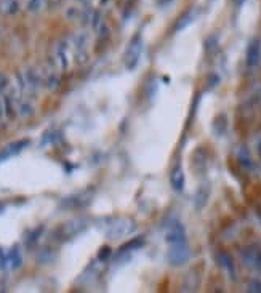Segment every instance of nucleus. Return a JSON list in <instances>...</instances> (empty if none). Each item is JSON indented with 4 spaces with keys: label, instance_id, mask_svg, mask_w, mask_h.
<instances>
[{
    "label": "nucleus",
    "instance_id": "f8f14e48",
    "mask_svg": "<svg viewBox=\"0 0 261 293\" xmlns=\"http://www.w3.org/2000/svg\"><path fill=\"white\" fill-rule=\"evenodd\" d=\"M237 159H239V163L245 170H253L255 168V162H253V159L250 156V152H248V149L240 148L239 154H237Z\"/></svg>",
    "mask_w": 261,
    "mask_h": 293
},
{
    "label": "nucleus",
    "instance_id": "9b49d317",
    "mask_svg": "<svg viewBox=\"0 0 261 293\" xmlns=\"http://www.w3.org/2000/svg\"><path fill=\"white\" fill-rule=\"evenodd\" d=\"M20 10L18 0H0V13L3 15H15Z\"/></svg>",
    "mask_w": 261,
    "mask_h": 293
},
{
    "label": "nucleus",
    "instance_id": "9d476101",
    "mask_svg": "<svg viewBox=\"0 0 261 293\" xmlns=\"http://www.w3.org/2000/svg\"><path fill=\"white\" fill-rule=\"evenodd\" d=\"M27 144H29L27 139H21V141H16V143L8 144L3 151H0V162L5 160V159L11 157V156L18 154V152L23 151V149H24V146H27Z\"/></svg>",
    "mask_w": 261,
    "mask_h": 293
},
{
    "label": "nucleus",
    "instance_id": "c756f323",
    "mask_svg": "<svg viewBox=\"0 0 261 293\" xmlns=\"http://www.w3.org/2000/svg\"><path fill=\"white\" fill-rule=\"evenodd\" d=\"M42 231H44V228H39V229H35V231H34V233H32V237L27 240L29 245H32V243H35V242L39 240V234L42 233Z\"/></svg>",
    "mask_w": 261,
    "mask_h": 293
},
{
    "label": "nucleus",
    "instance_id": "6ab92c4d",
    "mask_svg": "<svg viewBox=\"0 0 261 293\" xmlns=\"http://www.w3.org/2000/svg\"><path fill=\"white\" fill-rule=\"evenodd\" d=\"M45 3H47L45 0H27L26 10L29 13H39V11L45 8Z\"/></svg>",
    "mask_w": 261,
    "mask_h": 293
},
{
    "label": "nucleus",
    "instance_id": "a878e982",
    "mask_svg": "<svg viewBox=\"0 0 261 293\" xmlns=\"http://www.w3.org/2000/svg\"><path fill=\"white\" fill-rule=\"evenodd\" d=\"M47 87L50 88L52 91H53V90H56V88L59 87V77H56V76H52V77L47 80Z\"/></svg>",
    "mask_w": 261,
    "mask_h": 293
},
{
    "label": "nucleus",
    "instance_id": "7c9ffc66",
    "mask_svg": "<svg viewBox=\"0 0 261 293\" xmlns=\"http://www.w3.org/2000/svg\"><path fill=\"white\" fill-rule=\"evenodd\" d=\"M172 2H173V0H157V5L162 8V7H167V5H170Z\"/></svg>",
    "mask_w": 261,
    "mask_h": 293
},
{
    "label": "nucleus",
    "instance_id": "72a5a7b5",
    "mask_svg": "<svg viewBox=\"0 0 261 293\" xmlns=\"http://www.w3.org/2000/svg\"><path fill=\"white\" fill-rule=\"evenodd\" d=\"M244 2H245V0H237V7H240V5L244 3Z\"/></svg>",
    "mask_w": 261,
    "mask_h": 293
},
{
    "label": "nucleus",
    "instance_id": "aec40b11",
    "mask_svg": "<svg viewBox=\"0 0 261 293\" xmlns=\"http://www.w3.org/2000/svg\"><path fill=\"white\" fill-rule=\"evenodd\" d=\"M56 56H58L59 63H61V68L63 69L68 68V54H66V44H64V42L58 44V47H56Z\"/></svg>",
    "mask_w": 261,
    "mask_h": 293
},
{
    "label": "nucleus",
    "instance_id": "412c9836",
    "mask_svg": "<svg viewBox=\"0 0 261 293\" xmlns=\"http://www.w3.org/2000/svg\"><path fill=\"white\" fill-rule=\"evenodd\" d=\"M18 112L21 114V117H31L34 114V106L31 103H21V105L18 106Z\"/></svg>",
    "mask_w": 261,
    "mask_h": 293
},
{
    "label": "nucleus",
    "instance_id": "b1692460",
    "mask_svg": "<svg viewBox=\"0 0 261 293\" xmlns=\"http://www.w3.org/2000/svg\"><path fill=\"white\" fill-rule=\"evenodd\" d=\"M88 61V54L85 50H76V63L77 64H85Z\"/></svg>",
    "mask_w": 261,
    "mask_h": 293
},
{
    "label": "nucleus",
    "instance_id": "ddd939ff",
    "mask_svg": "<svg viewBox=\"0 0 261 293\" xmlns=\"http://www.w3.org/2000/svg\"><path fill=\"white\" fill-rule=\"evenodd\" d=\"M196 18H197V10H191V11H187V13L184 16H181L180 18V21L177 24V30L180 32V30H183L186 29L189 24H192L194 21H196Z\"/></svg>",
    "mask_w": 261,
    "mask_h": 293
},
{
    "label": "nucleus",
    "instance_id": "dca6fc26",
    "mask_svg": "<svg viewBox=\"0 0 261 293\" xmlns=\"http://www.w3.org/2000/svg\"><path fill=\"white\" fill-rule=\"evenodd\" d=\"M226 128H228V119H226V115L224 114H220V115H216V119L213 122V130L218 136H223L224 135V132H226Z\"/></svg>",
    "mask_w": 261,
    "mask_h": 293
},
{
    "label": "nucleus",
    "instance_id": "2f4dec72",
    "mask_svg": "<svg viewBox=\"0 0 261 293\" xmlns=\"http://www.w3.org/2000/svg\"><path fill=\"white\" fill-rule=\"evenodd\" d=\"M257 154L261 159V136L258 138V141H257Z\"/></svg>",
    "mask_w": 261,
    "mask_h": 293
},
{
    "label": "nucleus",
    "instance_id": "4468645a",
    "mask_svg": "<svg viewBox=\"0 0 261 293\" xmlns=\"http://www.w3.org/2000/svg\"><path fill=\"white\" fill-rule=\"evenodd\" d=\"M88 40H90L88 32L80 30V32H77L74 37H72V44H74L76 50H85V47L88 45Z\"/></svg>",
    "mask_w": 261,
    "mask_h": 293
},
{
    "label": "nucleus",
    "instance_id": "20e7f679",
    "mask_svg": "<svg viewBox=\"0 0 261 293\" xmlns=\"http://www.w3.org/2000/svg\"><path fill=\"white\" fill-rule=\"evenodd\" d=\"M260 63H261V39L253 37L248 42V47L245 52V64L248 69L253 71L258 68Z\"/></svg>",
    "mask_w": 261,
    "mask_h": 293
},
{
    "label": "nucleus",
    "instance_id": "f03ea898",
    "mask_svg": "<svg viewBox=\"0 0 261 293\" xmlns=\"http://www.w3.org/2000/svg\"><path fill=\"white\" fill-rule=\"evenodd\" d=\"M144 50V40L141 34H136L135 37L130 40L129 47H127L125 54H124V66L129 71H135L139 64V59L143 56Z\"/></svg>",
    "mask_w": 261,
    "mask_h": 293
},
{
    "label": "nucleus",
    "instance_id": "cd10ccee",
    "mask_svg": "<svg viewBox=\"0 0 261 293\" xmlns=\"http://www.w3.org/2000/svg\"><path fill=\"white\" fill-rule=\"evenodd\" d=\"M10 263L8 261V253L5 255V252L2 248H0V269H5V267H7V265Z\"/></svg>",
    "mask_w": 261,
    "mask_h": 293
},
{
    "label": "nucleus",
    "instance_id": "a211bd4d",
    "mask_svg": "<svg viewBox=\"0 0 261 293\" xmlns=\"http://www.w3.org/2000/svg\"><path fill=\"white\" fill-rule=\"evenodd\" d=\"M144 239L143 237H135L130 242H127L125 245L120 247V253H127V252H133V250H138L139 247H143Z\"/></svg>",
    "mask_w": 261,
    "mask_h": 293
},
{
    "label": "nucleus",
    "instance_id": "473e14b6",
    "mask_svg": "<svg viewBox=\"0 0 261 293\" xmlns=\"http://www.w3.org/2000/svg\"><path fill=\"white\" fill-rule=\"evenodd\" d=\"M3 114H5V105H3V101L0 100V119L3 117Z\"/></svg>",
    "mask_w": 261,
    "mask_h": 293
},
{
    "label": "nucleus",
    "instance_id": "1a4fd4ad",
    "mask_svg": "<svg viewBox=\"0 0 261 293\" xmlns=\"http://www.w3.org/2000/svg\"><path fill=\"white\" fill-rule=\"evenodd\" d=\"M210 197V186L209 185H200L196 191V195H194V205H196L197 210H202L209 202Z\"/></svg>",
    "mask_w": 261,
    "mask_h": 293
},
{
    "label": "nucleus",
    "instance_id": "c85d7f7f",
    "mask_svg": "<svg viewBox=\"0 0 261 293\" xmlns=\"http://www.w3.org/2000/svg\"><path fill=\"white\" fill-rule=\"evenodd\" d=\"M7 87H8V77L3 72H0V91H3Z\"/></svg>",
    "mask_w": 261,
    "mask_h": 293
},
{
    "label": "nucleus",
    "instance_id": "39448f33",
    "mask_svg": "<svg viewBox=\"0 0 261 293\" xmlns=\"http://www.w3.org/2000/svg\"><path fill=\"white\" fill-rule=\"evenodd\" d=\"M240 258L244 261V265L247 267H250L253 271L261 272V248L257 245H248L245 248H242Z\"/></svg>",
    "mask_w": 261,
    "mask_h": 293
},
{
    "label": "nucleus",
    "instance_id": "7ed1b4c3",
    "mask_svg": "<svg viewBox=\"0 0 261 293\" xmlns=\"http://www.w3.org/2000/svg\"><path fill=\"white\" fill-rule=\"evenodd\" d=\"M191 258V250L187 243H177V245H170V250L167 253V261L172 266H184Z\"/></svg>",
    "mask_w": 261,
    "mask_h": 293
},
{
    "label": "nucleus",
    "instance_id": "4be33fe9",
    "mask_svg": "<svg viewBox=\"0 0 261 293\" xmlns=\"http://www.w3.org/2000/svg\"><path fill=\"white\" fill-rule=\"evenodd\" d=\"M3 105H5V114H7L10 119H13V117H15L13 101H11V98H10L8 95H5V98H3Z\"/></svg>",
    "mask_w": 261,
    "mask_h": 293
},
{
    "label": "nucleus",
    "instance_id": "423d86ee",
    "mask_svg": "<svg viewBox=\"0 0 261 293\" xmlns=\"http://www.w3.org/2000/svg\"><path fill=\"white\" fill-rule=\"evenodd\" d=\"M165 240L170 245H177V243H186V228L183 223L173 221L167 228L165 233Z\"/></svg>",
    "mask_w": 261,
    "mask_h": 293
},
{
    "label": "nucleus",
    "instance_id": "2eb2a0df",
    "mask_svg": "<svg viewBox=\"0 0 261 293\" xmlns=\"http://www.w3.org/2000/svg\"><path fill=\"white\" fill-rule=\"evenodd\" d=\"M8 261L11 263V267H13V269L21 267V265H23V256H21V250H20V247H18V245H15L8 252Z\"/></svg>",
    "mask_w": 261,
    "mask_h": 293
},
{
    "label": "nucleus",
    "instance_id": "f3484780",
    "mask_svg": "<svg viewBox=\"0 0 261 293\" xmlns=\"http://www.w3.org/2000/svg\"><path fill=\"white\" fill-rule=\"evenodd\" d=\"M26 85L31 90H37L40 87V77L34 69H29L26 72Z\"/></svg>",
    "mask_w": 261,
    "mask_h": 293
},
{
    "label": "nucleus",
    "instance_id": "0eeeda50",
    "mask_svg": "<svg viewBox=\"0 0 261 293\" xmlns=\"http://www.w3.org/2000/svg\"><path fill=\"white\" fill-rule=\"evenodd\" d=\"M215 260H216V263L220 265L224 271H226V274H229V277H233L235 276V263H234V260L231 258V255L228 252H216L215 253Z\"/></svg>",
    "mask_w": 261,
    "mask_h": 293
},
{
    "label": "nucleus",
    "instance_id": "f257e3e1",
    "mask_svg": "<svg viewBox=\"0 0 261 293\" xmlns=\"http://www.w3.org/2000/svg\"><path fill=\"white\" fill-rule=\"evenodd\" d=\"M135 228L136 224L130 218H109V223L106 224V236L109 239H124L130 236Z\"/></svg>",
    "mask_w": 261,
    "mask_h": 293
},
{
    "label": "nucleus",
    "instance_id": "6e6552de",
    "mask_svg": "<svg viewBox=\"0 0 261 293\" xmlns=\"http://www.w3.org/2000/svg\"><path fill=\"white\" fill-rule=\"evenodd\" d=\"M170 185H172V189L175 192H183L184 185H186V176L181 165H177L173 168L172 175H170Z\"/></svg>",
    "mask_w": 261,
    "mask_h": 293
},
{
    "label": "nucleus",
    "instance_id": "5701e85b",
    "mask_svg": "<svg viewBox=\"0 0 261 293\" xmlns=\"http://www.w3.org/2000/svg\"><path fill=\"white\" fill-rule=\"evenodd\" d=\"M247 292H261V280L258 279H252L250 282L247 284Z\"/></svg>",
    "mask_w": 261,
    "mask_h": 293
},
{
    "label": "nucleus",
    "instance_id": "bb28decb",
    "mask_svg": "<svg viewBox=\"0 0 261 293\" xmlns=\"http://www.w3.org/2000/svg\"><path fill=\"white\" fill-rule=\"evenodd\" d=\"M109 256H111V247H103L98 253V260L100 261H106Z\"/></svg>",
    "mask_w": 261,
    "mask_h": 293
},
{
    "label": "nucleus",
    "instance_id": "393cba45",
    "mask_svg": "<svg viewBox=\"0 0 261 293\" xmlns=\"http://www.w3.org/2000/svg\"><path fill=\"white\" fill-rule=\"evenodd\" d=\"M66 16L69 18V20H78V16H80V10L77 7H69L68 11H66Z\"/></svg>",
    "mask_w": 261,
    "mask_h": 293
}]
</instances>
